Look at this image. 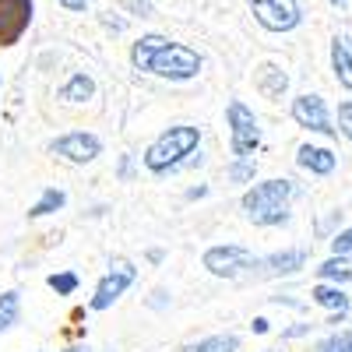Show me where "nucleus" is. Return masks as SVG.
<instances>
[{"label": "nucleus", "instance_id": "f257e3e1", "mask_svg": "<svg viewBox=\"0 0 352 352\" xmlns=\"http://www.w3.org/2000/svg\"><path fill=\"white\" fill-rule=\"evenodd\" d=\"M296 197V184L292 180H282V176H275V180H261L254 184L243 201H240V208L243 215L254 222V226H282L289 219V201Z\"/></svg>", "mask_w": 352, "mask_h": 352}, {"label": "nucleus", "instance_id": "f03ea898", "mask_svg": "<svg viewBox=\"0 0 352 352\" xmlns=\"http://www.w3.org/2000/svg\"><path fill=\"white\" fill-rule=\"evenodd\" d=\"M197 144H201V127H194V124H176V127L162 131V134L148 144V148H144L141 162H144V169H148V173L162 176V173H169V169H180V166L197 152Z\"/></svg>", "mask_w": 352, "mask_h": 352}, {"label": "nucleus", "instance_id": "7ed1b4c3", "mask_svg": "<svg viewBox=\"0 0 352 352\" xmlns=\"http://www.w3.org/2000/svg\"><path fill=\"white\" fill-rule=\"evenodd\" d=\"M226 124H229V152H232V159L254 155L257 144H261V124H257L254 109L240 99H232L226 106Z\"/></svg>", "mask_w": 352, "mask_h": 352}, {"label": "nucleus", "instance_id": "20e7f679", "mask_svg": "<svg viewBox=\"0 0 352 352\" xmlns=\"http://www.w3.org/2000/svg\"><path fill=\"white\" fill-rule=\"evenodd\" d=\"M201 53L184 46V43H166L148 64V74H159L166 81H190L201 74Z\"/></svg>", "mask_w": 352, "mask_h": 352}, {"label": "nucleus", "instance_id": "39448f33", "mask_svg": "<svg viewBox=\"0 0 352 352\" xmlns=\"http://www.w3.org/2000/svg\"><path fill=\"white\" fill-rule=\"evenodd\" d=\"M201 264H204V272L215 275V278H240L243 272H254L257 254L247 250L243 243H219V247L204 250Z\"/></svg>", "mask_w": 352, "mask_h": 352}, {"label": "nucleus", "instance_id": "423d86ee", "mask_svg": "<svg viewBox=\"0 0 352 352\" xmlns=\"http://www.w3.org/2000/svg\"><path fill=\"white\" fill-rule=\"evenodd\" d=\"M134 282H138V268H134V264L127 257H113L109 261V272L99 278L92 300H88V310H109Z\"/></svg>", "mask_w": 352, "mask_h": 352}, {"label": "nucleus", "instance_id": "0eeeda50", "mask_svg": "<svg viewBox=\"0 0 352 352\" xmlns=\"http://www.w3.org/2000/svg\"><path fill=\"white\" fill-rule=\"evenodd\" d=\"M46 148L53 155H60L64 162H71V166H88V162H96L102 155V141L96 134H88V131H67L60 138H53Z\"/></svg>", "mask_w": 352, "mask_h": 352}, {"label": "nucleus", "instance_id": "6e6552de", "mask_svg": "<svg viewBox=\"0 0 352 352\" xmlns=\"http://www.w3.org/2000/svg\"><path fill=\"white\" fill-rule=\"evenodd\" d=\"M250 8H254L257 25L268 28V32H292L303 18L300 0H257V4H250Z\"/></svg>", "mask_w": 352, "mask_h": 352}, {"label": "nucleus", "instance_id": "1a4fd4ad", "mask_svg": "<svg viewBox=\"0 0 352 352\" xmlns=\"http://www.w3.org/2000/svg\"><path fill=\"white\" fill-rule=\"evenodd\" d=\"M292 120H296L303 131H314V134H324V138H335V127H331V113H328V102L314 96V92H303L292 99Z\"/></svg>", "mask_w": 352, "mask_h": 352}, {"label": "nucleus", "instance_id": "9d476101", "mask_svg": "<svg viewBox=\"0 0 352 352\" xmlns=\"http://www.w3.org/2000/svg\"><path fill=\"white\" fill-rule=\"evenodd\" d=\"M32 0H0V46H14L32 25Z\"/></svg>", "mask_w": 352, "mask_h": 352}, {"label": "nucleus", "instance_id": "9b49d317", "mask_svg": "<svg viewBox=\"0 0 352 352\" xmlns=\"http://www.w3.org/2000/svg\"><path fill=\"white\" fill-rule=\"evenodd\" d=\"M307 264V250H282V254H272V257H257L254 264V272L264 275V278H278V275H292V272H300Z\"/></svg>", "mask_w": 352, "mask_h": 352}, {"label": "nucleus", "instance_id": "f8f14e48", "mask_svg": "<svg viewBox=\"0 0 352 352\" xmlns=\"http://www.w3.org/2000/svg\"><path fill=\"white\" fill-rule=\"evenodd\" d=\"M296 166L314 173V176H331L335 166H338V155L331 148H320V144H303L296 152Z\"/></svg>", "mask_w": 352, "mask_h": 352}, {"label": "nucleus", "instance_id": "ddd939ff", "mask_svg": "<svg viewBox=\"0 0 352 352\" xmlns=\"http://www.w3.org/2000/svg\"><path fill=\"white\" fill-rule=\"evenodd\" d=\"M310 296H314V303H317V307L331 310V324L345 320V317H349V310H352V303H349V296L342 292V285H328V282H320V285H314Z\"/></svg>", "mask_w": 352, "mask_h": 352}, {"label": "nucleus", "instance_id": "4468645a", "mask_svg": "<svg viewBox=\"0 0 352 352\" xmlns=\"http://www.w3.org/2000/svg\"><path fill=\"white\" fill-rule=\"evenodd\" d=\"M331 67H335V81L352 92V36H335V43H331Z\"/></svg>", "mask_w": 352, "mask_h": 352}, {"label": "nucleus", "instance_id": "2eb2a0df", "mask_svg": "<svg viewBox=\"0 0 352 352\" xmlns=\"http://www.w3.org/2000/svg\"><path fill=\"white\" fill-rule=\"evenodd\" d=\"M169 43V36H159V32H148V36H141L134 46H131V67L141 71V74H148V64H152V56Z\"/></svg>", "mask_w": 352, "mask_h": 352}, {"label": "nucleus", "instance_id": "dca6fc26", "mask_svg": "<svg viewBox=\"0 0 352 352\" xmlns=\"http://www.w3.org/2000/svg\"><path fill=\"white\" fill-rule=\"evenodd\" d=\"M289 88V74L275 64H261L257 67V92L268 99H282V92Z\"/></svg>", "mask_w": 352, "mask_h": 352}, {"label": "nucleus", "instance_id": "f3484780", "mask_svg": "<svg viewBox=\"0 0 352 352\" xmlns=\"http://www.w3.org/2000/svg\"><path fill=\"white\" fill-rule=\"evenodd\" d=\"M96 96V81L92 78H88L85 71H78V74H71L64 85H60V99L64 102H88V99H92Z\"/></svg>", "mask_w": 352, "mask_h": 352}, {"label": "nucleus", "instance_id": "a211bd4d", "mask_svg": "<svg viewBox=\"0 0 352 352\" xmlns=\"http://www.w3.org/2000/svg\"><path fill=\"white\" fill-rule=\"evenodd\" d=\"M317 278H320V282H335V285L352 282V257H349V254H331V257L317 268Z\"/></svg>", "mask_w": 352, "mask_h": 352}, {"label": "nucleus", "instance_id": "6ab92c4d", "mask_svg": "<svg viewBox=\"0 0 352 352\" xmlns=\"http://www.w3.org/2000/svg\"><path fill=\"white\" fill-rule=\"evenodd\" d=\"M180 352H240V335H208V338H197V342H187Z\"/></svg>", "mask_w": 352, "mask_h": 352}, {"label": "nucleus", "instance_id": "aec40b11", "mask_svg": "<svg viewBox=\"0 0 352 352\" xmlns=\"http://www.w3.org/2000/svg\"><path fill=\"white\" fill-rule=\"evenodd\" d=\"M67 204V194L60 190V187H46L43 194H39V201L28 208V219H46V215H53V212H60Z\"/></svg>", "mask_w": 352, "mask_h": 352}, {"label": "nucleus", "instance_id": "412c9836", "mask_svg": "<svg viewBox=\"0 0 352 352\" xmlns=\"http://www.w3.org/2000/svg\"><path fill=\"white\" fill-rule=\"evenodd\" d=\"M18 317H21V292L18 289L0 292V335L11 331L18 324Z\"/></svg>", "mask_w": 352, "mask_h": 352}, {"label": "nucleus", "instance_id": "4be33fe9", "mask_svg": "<svg viewBox=\"0 0 352 352\" xmlns=\"http://www.w3.org/2000/svg\"><path fill=\"white\" fill-rule=\"evenodd\" d=\"M226 176H229V184H254V176H257V162H254V155H247V159H232L229 169H226Z\"/></svg>", "mask_w": 352, "mask_h": 352}, {"label": "nucleus", "instance_id": "5701e85b", "mask_svg": "<svg viewBox=\"0 0 352 352\" xmlns=\"http://www.w3.org/2000/svg\"><path fill=\"white\" fill-rule=\"evenodd\" d=\"M46 285L56 292V296H74L78 292V275L74 272H56V275L46 278Z\"/></svg>", "mask_w": 352, "mask_h": 352}, {"label": "nucleus", "instance_id": "b1692460", "mask_svg": "<svg viewBox=\"0 0 352 352\" xmlns=\"http://www.w3.org/2000/svg\"><path fill=\"white\" fill-rule=\"evenodd\" d=\"M317 352H352V331H338L317 345Z\"/></svg>", "mask_w": 352, "mask_h": 352}, {"label": "nucleus", "instance_id": "393cba45", "mask_svg": "<svg viewBox=\"0 0 352 352\" xmlns=\"http://www.w3.org/2000/svg\"><path fill=\"white\" fill-rule=\"evenodd\" d=\"M120 8L131 11L134 18H155V8L148 4V0H120Z\"/></svg>", "mask_w": 352, "mask_h": 352}, {"label": "nucleus", "instance_id": "a878e982", "mask_svg": "<svg viewBox=\"0 0 352 352\" xmlns=\"http://www.w3.org/2000/svg\"><path fill=\"white\" fill-rule=\"evenodd\" d=\"M338 131L352 141V99H345V102L338 106Z\"/></svg>", "mask_w": 352, "mask_h": 352}, {"label": "nucleus", "instance_id": "bb28decb", "mask_svg": "<svg viewBox=\"0 0 352 352\" xmlns=\"http://www.w3.org/2000/svg\"><path fill=\"white\" fill-rule=\"evenodd\" d=\"M331 254H352V226L342 229L338 236L331 240Z\"/></svg>", "mask_w": 352, "mask_h": 352}, {"label": "nucleus", "instance_id": "cd10ccee", "mask_svg": "<svg viewBox=\"0 0 352 352\" xmlns=\"http://www.w3.org/2000/svg\"><path fill=\"white\" fill-rule=\"evenodd\" d=\"M56 4H60L64 11H74V14H81V11L88 8V0H56Z\"/></svg>", "mask_w": 352, "mask_h": 352}, {"label": "nucleus", "instance_id": "c85d7f7f", "mask_svg": "<svg viewBox=\"0 0 352 352\" xmlns=\"http://www.w3.org/2000/svg\"><path fill=\"white\" fill-rule=\"evenodd\" d=\"M131 169H134V159L124 155V159H120V169H116V173H120V180H131Z\"/></svg>", "mask_w": 352, "mask_h": 352}, {"label": "nucleus", "instance_id": "c756f323", "mask_svg": "<svg viewBox=\"0 0 352 352\" xmlns=\"http://www.w3.org/2000/svg\"><path fill=\"white\" fill-rule=\"evenodd\" d=\"M148 307H155V310H159V307H166V292H162V289H155V292H152Z\"/></svg>", "mask_w": 352, "mask_h": 352}, {"label": "nucleus", "instance_id": "7c9ffc66", "mask_svg": "<svg viewBox=\"0 0 352 352\" xmlns=\"http://www.w3.org/2000/svg\"><path fill=\"white\" fill-rule=\"evenodd\" d=\"M102 25L109 28V32H124V21L120 18H102Z\"/></svg>", "mask_w": 352, "mask_h": 352}, {"label": "nucleus", "instance_id": "2f4dec72", "mask_svg": "<svg viewBox=\"0 0 352 352\" xmlns=\"http://www.w3.org/2000/svg\"><path fill=\"white\" fill-rule=\"evenodd\" d=\"M204 194H208V187H190V190H187V201H197V197H204Z\"/></svg>", "mask_w": 352, "mask_h": 352}, {"label": "nucleus", "instance_id": "473e14b6", "mask_svg": "<svg viewBox=\"0 0 352 352\" xmlns=\"http://www.w3.org/2000/svg\"><path fill=\"white\" fill-rule=\"evenodd\" d=\"M254 331H257V335H264V331H268V320L257 317V320H254Z\"/></svg>", "mask_w": 352, "mask_h": 352}, {"label": "nucleus", "instance_id": "72a5a7b5", "mask_svg": "<svg viewBox=\"0 0 352 352\" xmlns=\"http://www.w3.org/2000/svg\"><path fill=\"white\" fill-rule=\"evenodd\" d=\"M64 352H92V349H88V345H67Z\"/></svg>", "mask_w": 352, "mask_h": 352}, {"label": "nucleus", "instance_id": "f704fd0d", "mask_svg": "<svg viewBox=\"0 0 352 352\" xmlns=\"http://www.w3.org/2000/svg\"><path fill=\"white\" fill-rule=\"evenodd\" d=\"M331 4H335V8H349V0H331Z\"/></svg>", "mask_w": 352, "mask_h": 352}, {"label": "nucleus", "instance_id": "c9c22d12", "mask_svg": "<svg viewBox=\"0 0 352 352\" xmlns=\"http://www.w3.org/2000/svg\"><path fill=\"white\" fill-rule=\"evenodd\" d=\"M0 88H4V78H0Z\"/></svg>", "mask_w": 352, "mask_h": 352}, {"label": "nucleus", "instance_id": "e433bc0d", "mask_svg": "<svg viewBox=\"0 0 352 352\" xmlns=\"http://www.w3.org/2000/svg\"><path fill=\"white\" fill-rule=\"evenodd\" d=\"M264 352H275V349H264Z\"/></svg>", "mask_w": 352, "mask_h": 352}, {"label": "nucleus", "instance_id": "4c0bfd02", "mask_svg": "<svg viewBox=\"0 0 352 352\" xmlns=\"http://www.w3.org/2000/svg\"><path fill=\"white\" fill-rule=\"evenodd\" d=\"M250 4H257V0H250Z\"/></svg>", "mask_w": 352, "mask_h": 352}]
</instances>
